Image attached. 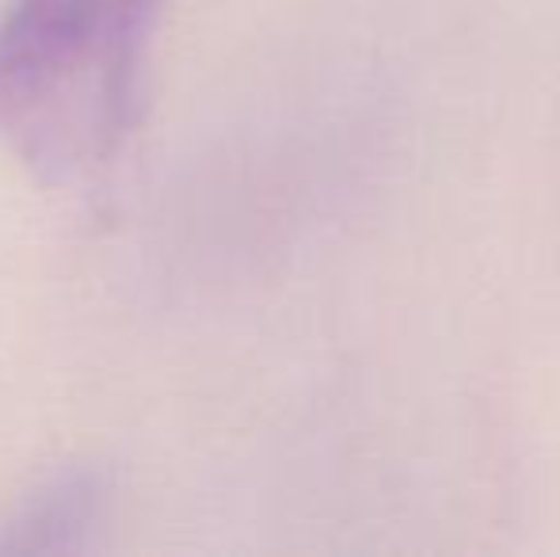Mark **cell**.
<instances>
[{
	"label": "cell",
	"mask_w": 560,
	"mask_h": 557,
	"mask_svg": "<svg viewBox=\"0 0 560 557\" xmlns=\"http://www.w3.org/2000/svg\"><path fill=\"white\" fill-rule=\"evenodd\" d=\"M156 0H12L0 15V141L43 179L107 164L133 127Z\"/></svg>",
	"instance_id": "cell-1"
},
{
	"label": "cell",
	"mask_w": 560,
	"mask_h": 557,
	"mask_svg": "<svg viewBox=\"0 0 560 557\" xmlns=\"http://www.w3.org/2000/svg\"><path fill=\"white\" fill-rule=\"evenodd\" d=\"M112 481L104 469L69 466L43 477L0 523V554H84L107 520Z\"/></svg>",
	"instance_id": "cell-2"
}]
</instances>
